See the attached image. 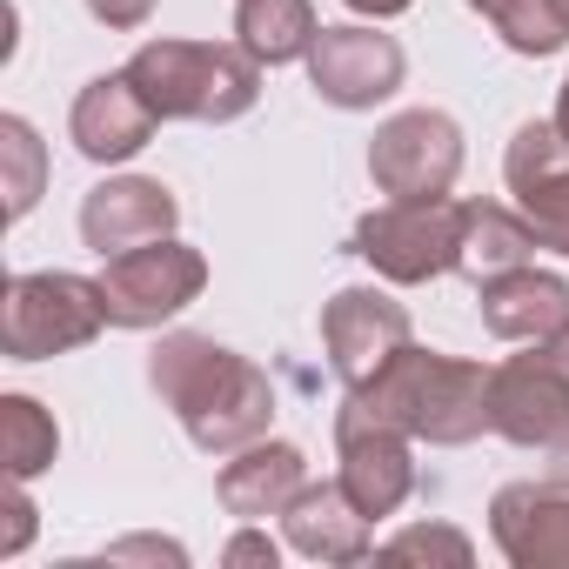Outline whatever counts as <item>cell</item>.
Returning <instances> with one entry per match:
<instances>
[{"mask_svg":"<svg viewBox=\"0 0 569 569\" xmlns=\"http://www.w3.org/2000/svg\"><path fill=\"white\" fill-rule=\"evenodd\" d=\"M148 389L174 409V422L188 429V442L201 456H234V449L261 442L274 422V382L248 356H234L228 342L194 336V329H174L154 342Z\"/></svg>","mask_w":569,"mask_h":569,"instance_id":"6da1fadb","label":"cell"},{"mask_svg":"<svg viewBox=\"0 0 569 569\" xmlns=\"http://www.w3.org/2000/svg\"><path fill=\"white\" fill-rule=\"evenodd\" d=\"M154 128H161V114L141 101V88L128 81V68L94 74V81L74 94V108H68V134H74L81 161H94V168L134 161V154L154 141Z\"/></svg>","mask_w":569,"mask_h":569,"instance_id":"9a60e30c","label":"cell"},{"mask_svg":"<svg viewBox=\"0 0 569 569\" xmlns=\"http://www.w3.org/2000/svg\"><path fill=\"white\" fill-rule=\"evenodd\" d=\"M536 228L522 208H502V201H462V274L469 281H489V274H509L536 254Z\"/></svg>","mask_w":569,"mask_h":569,"instance_id":"ffe728a7","label":"cell"},{"mask_svg":"<svg viewBox=\"0 0 569 569\" xmlns=\"http://www.w3.org/2000/svg\"><path fill=\"white\" fill-rule=\"evenodd\" d=\"M349 248L396 289H422V281L456 274L462 261V201H382L356 221Z\"/></svg>","mask_w":569,"mask_h":569,"instance_id":"5b68a950","label":"cell"},{"mask_svg":"<svg viewBox=\"0 0 569 569\" xmlns=\"http://www.w3.org/2000/svg\"><path fill=\"white\" fill-rule=\"evenodd\" d=\"M502 181H509L516 208L529 214L536 241L569 261V141H562V128L556 121H522L509 134Z\"/></svg>","mask_w":569,"mask_h":569,"instance_id":"7c38bea8","label":"cell"},{"mask_svg":"<svg viewBox=\"0 0 569 569\" xmlns=\"http://www.w3.org/2000/svg\"><path fill=\"white\" fill-rule=\"evenodd\" d=\"M476 309H482V329L496 342H549L569 322V281L556 268L522 261L509 274L476 281Z\"/></svg>","mask_w":569,"mask_h":569,"instance_id":"e0dca14e","label":"cell"},{"mask_svg":"<svg viewBox=\"0 0 569 569\" xmlns=\"http://www.w3.org/2000/svg\"><path fill=\"white\" fill-rule=\"evenodd\" d=\"M0 174H8V221H28L48 194V141L28 114H0Z\"/></svg>","mask_w":569,"mask_h":569,"instance_id":"603a6c76","label":"cell"},{"mask_svg":"<svg viewBox=\"0 0 569 569\" xmlns=\"http://www.w3.org/2000/svg\"><path fill=\"white\" fill-rule=\"evenodd\" d=\"M0 502H8V536H0V562H14L34 536V502H28V482L8 476V489H0Z\"/></svg>","mask_w":569,"mask_h":569,"instance_id":"484cf974","label":"cell"},{"mask_svg":"<svg viewBox=\"0 0 569 569\" xmlns=\"http://www.w3.org/2000/svg\"><path fill=\"white\" fill-rule=\"evenodd\" d=\"M342 8H349L356 21H396V14L416 8V0H342Z\"/></svg>","mask_w":569,"mask_h":569,"instance_id":"f1b7e54d","label":"cell"},{"mask_svg":"<svg viewBox=\"0 0 569 569\" xmlns=\"http://www.w3.org/2000/svg\"><path fill=\"white\" fill-rule=\"evenodd\" d=\"M542 349H549V356H556V362H562V369H569V322H562V329H556V336H549V342H542Z\"/></svg>","mask_w":569,"mask_h":569,"instance_id":"1f68e13d","label":"cell"},{"mask_svg":"<svg viewBox=\"0 0 569 569\" xmlns=\"http://www.w3.org/2000/svg\"><path fill=\"white\" fill-rule=\"evenodd\" d=\"M302 489H309V456L296 442H281V436H261V442L234 449L221 462V476H214V496H221V509L234 522H268Z\"/></svg>","mask_w":569,"mask_h":569,"instance_id":"2e32d148","label":"cell"},{"mask_svg":"<svg viewBox=\"0 0 569 569\" xmlns=\"http://www.w3.org/2000/svg\"><path fill=\"white\" fill-rule=\"evenodd\" d=\"M316 34H322L316 0H234V41H241L261 68L309 61Z\"/></svg>","mask_w":569,"mask_h":569,"instance_id":"d6986e66","label":"cell"},{"mask_svg":"<svg viewBox=\"0 0 569 569\" xmlns=\"http://www.w3.org/2000/svg\"><path fill=\"white\" fill-rule=\"evenodd\" d=\"M108 322L101 274H68V268H28L8 281V309H0V349L8 362H54L88 349Z\"/></svg>","mask_w":569,"mask_h":569,"instance_id":"277c9868","label":"cell"},{"mask_svg":"<svg viewBox=\"0 0 569 569\" xmlns=\"http://www.w3.org/2000/svg\"><path fill=\"white\" fill-rule=\"evenodd\" d=\"M376 556H389V562H449V569H469V562H476V542H469L456 522H409V529H396L389 542H376Z\"/></svg>","mask_w":569,"mask_h":569,"instance_id":"cb8c5ba5","label":"cell"},{"mask_svg":"<svg viewBox=\"0 0 569 569\" xmlns=\"http://www.w3.org/2000/svg\"><path fill=\"white\" fill-rule=\"evenodd\" d=\"M409 74V54L396 34H382L376 21H342V28H322L316 48H309V88L342 108V114H362V108H382Z\"/></svg>","mask_w":569,"mask_h":569,"instance_id":"30bf717a","label":"cell"},{"mask_svg":"<svg viewBox=\"0 0 569 569\" xmlns=\"http://www.w3.org/2000/svg\"><path fill=\"white\" fill-rule=\"evenodd\" d=\"M128 81L161 121L228 128L261 101V61L241 41H141L128 54Z\"/></svg>","mask_w":569,"mask_h":569,"instance_id":"3957f363","label":"cell"},{"mask_svg":"<svg viewBox=\"0 0 569 569\" xmlns=\"http://www.w3.org/2000/svg\"><path fill=\"white\" fill-rule=\"evenodd\" d=\"M489 429L516 449H549L569 436V369L542 342L489 369Z\"/></svg>","mask_w":569,"mask_h":569,"instance_id":"8fae6325","label":"cell"},{"mask_svg":"<svg viewBox=\"0 0 569 569\" xmlns=\"http://www.w3.org/2000/svg\"><path fill=\"white\" fill-rule=\"evenodd\" d=\"M88 14L101 28H114V34H134V28L154 21V0H88Z\"/></svg>","mask_w":569,"mask_h":569,"instance_id":"83f0119b","label":"cell"},{"mask_svg":"<svg viewBox=\"0 0 569 569\" xmlns=\"http://www.w3.org/2000/svg\"><path fill=\"white\" fill-rule=\"evenodd\" d=\"M462 174V128L442 108H402L369 141V181L382 201H442Z\"/></svg>","mask_w":569,"mask_h":569,"instance_id":"52a82bcc","label":"cell"},{"mask_svg":"<svg viewBox=\"0 0 569 569\" xmlns=\"http://www.w3.org/2000/svg\"><path fill=\"white\" fill-rule=\"evenodd\" d=\"M61 456V422L34 396H0V469L14 482H34Z\"/></svg>","mask_w":569,"mask_h":569,"instance_id":"44dd1931","label":"cell"},{"mask_svg":"<svg viewBox=\"0 0 569 569\" xmlns=\"http://www.w3.org/2000/svg\"><path fill=\"white\" fill-rule=\"evenodd\" d=\"M409 342H416L409 309H402L389 289H376V281L336 289V296L322 302V349H329V369H336V382H342V389L376 382V376L409 349Z\"/></svg>","mask_w":569,"mask_h":569,"instance_id":"ba28073f","label":"cell"},{"mask_svg":"<svg viewBox=\"0 0 569 569\" xmlns=\"http://www.w3.org/2000/svg\"><path fill=\"white\" fill-rule=\"evenodd\" d=\"M336 482L362 516H396L416 496V436L376 422L356 396L336 409Z\"/></svg>","mask_w":569,"mask_h":569,"instance_id":"9c48e42d","label":"cell"},{"mask_svg":"<svg viewBox=\"0 0 569 569\" xmlns=\"http://www.w3.org/2000/svg\"><path fill=\"white\" fill-rule=\"evenodd\" d=\"M376 422L429 442V449H462L489 429V369L469 356H436L409 342L376 382L349 389Z\"/></svg>","mask_w":569,"mask_h":569,"instance_id":"7a4b0ae2","label":"cell"},{"mask_svg":"<svg viewBox=\"0 0 569 569\" xmlns=\"http://www.w3.org/2000/svg\"><path fill=\"white\" fill-rule=\"evenodd\" d=\"M542 456H549V482H562V489H569V436H562V442H549Z\"/></svg>","mask_w":569,"mask_h":569,"instance_id":"f546056e","label":"cell"},{"mask_svg":"<svg viewBox=\"0 0 569 569\" xmlns=\"http://www.w3.org/2000/svg\"><path fill=\"white\" fill-rule=\"evenodd\" d=\"M221 562H228V569H274V562H281V542H274L268 529H254V522H248V529H234V536H228Z\"/></svg>","mask_w":569,"mask_h":569,"instance_id":"4316f807","label":"cell"},{"mask_svg":"<svg viewBox=\"0 0 569 569\" xmlns=\"http://www.w3.org/2000/svg\"><path fill=\"white\" fill-rule=\"evenodd\" d=\"M101 562H108V569H121V562H154V569L168 562V569H188V549L168 542V536H121V542L101 549Z\"/></svg>","mask_w":569,"mask_h":569,"instance_id":"d4e9b609","label":"cell"},{"mask_svg":"<svg viewBox=\"0 0 569 569\" xmlns=\"http://www.w3.org/2000/svg\"><path fill=\"white\" fill-rule=\"evenodd\" d=\"M281 536L309 562H362L376 556V516L349 502L342 482H309L289 509H281Z\"/></svg>","mask_w":569,"mask_h":569,"instance_id":"ac0fdd59","label":"cell"},{"mask_svg":"<svg viewBox=\"0 0 569 569\" xmlns=\"http://www.w3.org/2000/svg\"><path fill=\"white\" fill-rule=\"evenodd\" d=\"M489 536L509 569H569V489L562 482H502L489 502Z\"/></svg>","mask_w":569,"mask_h":569,"instance_id":"5bb4252c","label":"cell"},{"mask_svg":"<svg viewBox=\"0 0 569 569\" xmlns=\"http://www.w3.org/2000/svg\"><path fill=\"white\" fill-rule=\"evenodd\" d=\"M174 221H181V201H174V188L154 181V174H108V181H94V188L81 194V241H88L101 261H108V254H128V248H141V241L174 234Z\"/></svg>","mask_w":569,"mask_h":569,"instance_id":"4fadbf2b","label":"cell"},{"mask_svg":"<svg viewBox=\"0 0 569 569\" xmlns=\"http://www.w3.org/2000/svg\"><path fill=\"white\" fill-rule=\"evenodd\" d=\"M556 8H562V21H569V0H556Z\"/></svg>","mask_w":569,"mask_h":569,"instance_id":"d6a6232c","label":"cell"},{"mask_svg":"<svg viewBox=\"0 0 569 569\" xmlns=\"http://www.w3.org/2000/svg\"><path fill=\"white\" fill-rule=\"evenodd\" d=\"M469 8H476V14L502 34V48L522 54V61H549V54L569 48V21H562L556 0H469Z\"/></svg>","mask_w":569,"mask_h":569,"instance_id":"7402d4cb","label":"cell"},{"mask_svg":"<svg viewBox=\"0 0 569 569\" xmlns=\"http://www.w3.org/2000/svg\"><path fill=\"white\" fill-rule=\"evenodd\" d=\"M201 289H208V254L188 248L181 234H161L101 261V296L114 329H161L181 309H194Z\"/></svg>","mask_w":569,"mask_h":569,"instance_id":"8992f818","label":"cell"},{"mask_svg":"<svg viewBox=\"0 0 569 569\" xmlns=\"http://www.w3.org/2000/svg\"><path fill=\"white\" fill-rule=\"evenodd\" d=\"M556 128H562V141H569V74H562V88H556V114H549Z\"/></svg>","mask_w":569,"mask_h":569,"instance_id":"4dcf8cb0","label":"cell"}]
</instances>
